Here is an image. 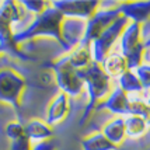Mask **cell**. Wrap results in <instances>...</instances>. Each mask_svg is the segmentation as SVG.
I'll return each instance as SVG.
<instances>
[{
  "label": "cell",
  "mask_w": 150,
  "mask_h": 150,
  "mask_svg": "<svg viewBox=\"0 0 150 150\" xmlns=\"http://www.w3.org/2000/svg\"><path fill=\"white\" fill-rule=\"evenodd\" d=\"M79 73L83 80L84 90L87 91V100H88L84 112L80 118V125H84L97 110V105L101 101H104L107 96L111 93L112 79L108 77L101 69L100 63H96V62H91L83 70H79Z\"/></svg>",
  "instance_id": "6da1fadb"
},
{
  "label": "cell",
  "mask_w": 150,
  "mask_h": 150,
  "mask_svg": "<svg viewBox=\"0 0 150 150\" xmlns=\"http://www.w3.org/2000/svg\"><path fill=\"white\" fill-rule=\"evenodd\" d=\"M63 20H65V17L59 13L56 8H53L51 6L39 14L30 28L17 34L14 38H16V41L20 42V41H25V39L34 38V37H42L44 35V37L55 38L63 46V39H62V23H63Z\"/></svg>",
  "instance_id": "7a4b0ae2"
},
{
  "label": "cell",
  "mask_w": 150,
  "mask_h": 150,
  "mask_svg": "<svg viewBox=\"0 0 150 150\" xmlns=\"http://www.w3.org/2000/svg\"><path fill=\"white\" fill-rule=\"evenodd\" d=\"M118 53H121L126 62L128 67L133 69L142 63L143 56V25L133 21H128L122 35L118 39Z\"/></svg>",
  "instance_id": "3957f363"
},
{
  "label": "cell",
  "mask_w": 150,
  "mask_h": 150,
  "mask_svg": "<svg viewBox=\"0 0 150 150\" xmlns=\"http://www.w3.org/2000/svg\"><path fill=\"white\" fill-rule=\"evenodd\" d=\"M53 73L56 84L60 88V93L66 94L67 97H80L81 93L84 91V84L80 77L79 70H76L69 62L66 56L59 58L53 62Z\"/></svg>",
  "instance_id": "277c9868"
},
{
  "label": "cell",
  "mask_w": 150,
  "mask_h": 150,
  "mask_svg": "<svg viewBox=\"0 0 150 150\" xmlns=\"http://www.w3.org/2000/svg\"><path fill=\"white\" fill-rule=\"evenodd\" d=\"M126 24H128V18L121 14L104 33L90 44L93 62L101 63L103 59L110 52H112V49H114V46L117 45L119 37L122 35V31H124Z\"/></svg>",
  "instance_id": "5b68a950"
},
{
  "label": "cell",
  "mask_w": 150,
  "mask_h": 150,
  "mask_svg": "<svg viewBox=\"0 0 150 150\" xmlns=\"http://www.w3.org/2000/svg\"><path fill=\"white\" fill-rule=\"evenodd\" d=\"M119 16H121V11L118 10V3H112L111 7H107V8H101V6H100L97 11L86 21L83 44L90 45L93 41L98 38Z\"/></svg>",
  "instance_id": "8992f818"
},
{
  "label": "cell",
  "mask_w": 150,
  "mask_h": 150,
  "mask_svg": "<svg viewBox=\"0 0 150 150\" xmlns=\"http://www.w3.org/2000/svg\"><path fill=\"white\" fill-rule=\"evenodd\" d=\"M51 6L56 8L65 18H74L87 21L93 14L97 11L101 3L100 1H77V0H62V1H52Z\"/></svg>",
  "instance_id": "52a82bcc"
},
{
  "label": "cell",
  "mask_w": 150,
  "mask_h": 150,
  "mask_svg": "<svg viewBox=\"0 0 150 150\" xmlns=\"http://www.w3.org/2000/svg\"><path fill=\"white\" fill-rule=\"evenodd\" d=\"M24 88V80L10 69L0 72V100L17 105Z\"/></svg>",
  "instance_id": "ba28073f"
},
{
  "label": "cell",
  "mask_w": 150,
  "mask_h": 150,
  "mask_svg": "<svg viewBox=\"0 0 150 150\" xmlns=\"http://www.w3.org/2000/svg\"><path fill=\"white\" fill-rule=\"evenodd\" d=\"M97 110H100V111H108L121 118L129 115L131 110H129L128 94L125 91H122L119 87H112L111 93L107 96V98L97 105Z\"/></svg>",
  "instance_id": "9c48e42d"
},
{
  "label": "cell",
  "mask_w": 150,
  "mask_h": 150,
  "mask_svg": "<svg viewBox=\"0 0 150 150\" xmlns=\"http://www.w3.org/2000/svg\"><path fill=\"white\" fill-rule=\"evenodd\" d=\"M86 30V21L74 18H65L62 23V39L63 48L66 51H72L74 46L83 42Z\"/></svg>",
  "instance_id": "30bf717a"
},
{
  "label": "cell",
  "mask_w": 150,
  "mask_h": 150,
  "mask_svg": "<svg viewBox=\"0 0 150 150\" xmlns=\"http://www.w3.org/2000/svg\"><path fill=\"white\" fill-rule=\"evenodd\" d=\"M118 10L121 14L137 24L146 23L150 18V1H124L118 3Z\"/></svg>",
  "instance_id": "8fae6325"
},
{
  "label": "cell",
  "mask_w": 150,
  "mask_h": 150,
  "mask_svg": "<svg viewBox=\"0 0 150 150\" xmlns=\"http://www.w3.org/2000/svg\"><path fill=\"white\" fill-rule=\"evenodd\" d=\"M69 110H70V104H69V97L59 93L58 96H55L51 104L48 107V112H46V124L48 125H58L65 121V118L69 115Z\"/></svg>",
  "instance_id": "7c38bea8"
},
{
  "label": "cell",
  "mask_w": 150,
  "mask_h": 150,
  "mask_svg": "<svg viewBox=\"0 0 150 150\" xmlns=\"http://www.w3.org/2000/svg\"><path fill=\"white\" fill-rule=\"evenodd\" d=\"M100 66H101V69L104 70V73L110 79L121 77L126 70H129L126 59L121 53H118L117 51H112V52L108 53L103 59V62L100 63Z\"/></svg>",
  "instance_id": "4fadbf2b"
},
{
  "label": "cell",
  "mask_w": 150,
  "mask_h": 150,
  "mask_svg": "<svg viewBox=\"0 0 150 150\" xmlns=\"http://www.w3.org/2000/svg\"><path fill=\"white\" fill-rule=\"evenodd\" d=\"M67 62L76 69V70H83L84 67L90 65L93 62L91 58V51H90V45L87 44H79L77 46H74L70 52L65 55Z\"/></svg>",
  "instance_id": "5bb4252c"
},
{
  "label": "cell",
  "mask_w": 150,
  "mask_h": 150,
  "mask_svg": "<svg viewBox=\"0 0 150 150\" xmlns=\"http://www.w3.org/2000/svg\"><path fill=\"white\" fill-rule=\"evenodd\" d=\"M101 133H103L112 144H115L118 147V146L125 140V137H126L124 118H121V117L112 118L111 121H108V122L103 126Z\"/></svg>",
  "instance_id": "9a60e30c"
},
{
  "label": "cell",
  "mask_w": 150,
  "mask_h": 150,
  "mask_svg": "<svg viewBox=\"0 0 150 150\" xmlns=\"http://www.w3.org/2000/svg\"><path fill=\"white\" fill-rule=\"evenodd\" d=\"M24 132H25V136L28 137V140H37L39 143L48 140L53 135L52 126L44 122V121H39V119L30 121Z\"/></svg>",
  "instance_id": "2e32d148"
},
{
  "label": "cell",
  "mask_w": 150,
  "mask_h": 150,
  "mask_svg": "<svg viewBox=\"0 0 150 150\" xmlns=\"http://www.w3.org/2000/svg\"><path fill=\"white\" fill-rule=\"evenodd\" d=\"M124 124L126 137H131V139L142 137L149 129L147 122L139 115H126V117H124Z\"/></svg>",
  "instance_id": "e0dca14e"
},
{
  "label": "cell",
  "mask_w": 150,
  "mask_h": 150,
  "mask_svg": "<svg viewBox=\"0 0 150 150\" xmlns=\"http://www.w3.org/2000/svg\"><path fill=\"white\" fill-rule=\"evenodd\" d=\"M81 150H117L118 147L112 144L101 132H94L81 139Z\"/></svg>",
  "instance_id": "ac0fdd59"
},
{
  "label": "cell",
  "mask_w": 150,
  "mask_h": 150,
  "mask_svg": "<svg viewBox=\"0 0 150 150\" xmlns=\"http://www.w3.org/2000/svg\"><path fill=\"white\" fill-rule=\"evenodd\" d=\"M118 86L122 91H125L126 94H140V93H143L142 90V86L139 83V80L137 77L135 76V73L132 72L131 69L129 70H126V72L121 76V77H118Z\"/></svg>",
  "instance_id": "d6986e66"
},
{
  "label": "cell",
  "mask_w": 150,
  "mask_h": 150,
  "mask_svg": "<svg viewBox=\"0 0 150 150\" xmlns=\"http://www.w3.org/2000/svg\"><path fill=\"white\" fill-rule=\"evenodd\" d=\"M132 72L135 73V76L137 77L139 83L142 86V90L143 93L150 91V65L146 63H140L139 66L131 69Z\"/></svg>",
  "instance_id": "ffe728a7"
},
{
  "label": "cell",
  "mask_w": 150,
  "mask_h": 150,
  "mask_svg": "<svg viewBox=\"0 0 150 150\" xmlns=\"http://www.w3.org/2000/svg\"><path fill=\"white\" fill-rule=\"evenodd\" d=\"M31 150H56V144L53 142H49V140H45V142H41L38 143L34 149Z\"/></svg>",
  "instance_id": "44dd1931"
},
{
  "label": "cell",
  "mask_w": 150,
  "mask_h": 150,
  "mask_svg": "<svg viewBox=\"0 0 150 150\" xmlns=\"http://www.w3.org/2000/svg\"><path fill=\"white\" fill-rule=\"evenodd\" d=\"M142 63L150 65V48H146L143 51V56H142Z\"/></svg>",
  "instance_id": "7402d4cb"
},
{
  "label": "cell",
  "mask_w": 150,
  "mask_h": 150,
  "mask_svg": "<svg viewBox=\"0 0 150 150\" xmlns=\"http://www.w3.org/2000/svg\"><path fill=\"white\" fill-rule=\"evenodd\" d=\"M143 48H150V33H147L146 35H143Z\"/></svg>",
  "instance_id": "603a6c76"
},
{
  "label": "cell",
  "mask_w": 150,
  "mask_h": 150,
  "mask_svg": "<svg viewBox=\"0 0 150 150\" xmlns=\"http://www.w3.org/2000/svg\"><path fill=\"white\" fill-rule=\"evenodd\" d=\"M143 100H144V103H146V105H147V108L150 110V91L143 93Z\"/></svg>",
  "instance_id": "cb8c5ba5"
}]
</instances>
